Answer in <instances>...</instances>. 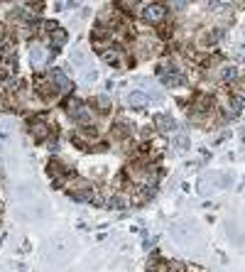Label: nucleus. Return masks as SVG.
<instances>
[{"mask_svg":"<svg viewBox=\"0 0 245 272\" xmlns=\"http://www.w3.org/2000/svg\"><path fill=\"white\" fill-rule=\"evenodd\" d=\"M142 17H145L147 23H152L157 27V25L162 23V20H167V5H157V3H150V5H145V12H142Z\"/></svg>","mask_w":245,"mask_h":272,"instance_id":"obj_1","label":"nucleus"},{"mask_svg":"<svg viewBox=\"0 0 245 272\" xmlns=\"http://www.w3.org/2000/svg\"><path fill=\"white\" fill-rule=\"evenodd\" d=\"M52 37H54V39H52V45H54V47H62V45H64V39H67V32H64V30H56Z\"/></svg>","mask_w":245,"mask_h":272,"instance_id":"obj_3","label":"nucleus"},{"mask_svg":"<svg viewBox=\"0 0 245 272\" xmlns=\"http://www.w3.org/2000/svg\"><path fill=\"white\" fill-rule=\"evenodd\" d=\"M91 108H93V111H98V115H108V113H111V101H108V98H103V96L91 98Z\"/></svg>","mask_w":245,"mask_h":272,"instance_id":"obj_2","label":"nucleus"}]
</instances>
